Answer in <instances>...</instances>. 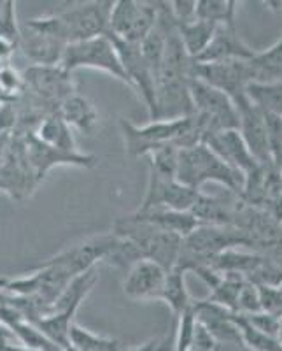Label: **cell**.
<instances>
[{
    "label": "cell",
    "mask_w": 282,
    "mask_h": 351,
    "mask_svg": "<svg viewBox=\"0 0 282 351\" xmlns=\"http://www.w3.org/2000/svg\"><path fill=\"white\" fill-rule=\"evenodd\" d=\"M111 0H92L76 2L67 9L53 12L48 16L28 20L39 30L51 34L64 44L81 43L93 37L105 36L109 32V18L112 11Z\"/></svg>",
    "instance_id": "1"
},
{
    "label": "cell",
    "mask_w": 282,
    "mask_h": 351,
    "mask_svg": "<svg viewBox=\"0 0 282 351\" xmlns=\"http://www.w3.org/2000/svg\"><path fill=\"white\" fill-rule=\"evenodd\" d=\"M175 180L195 190H200L209 181L219 183L240 199L246 178L225 164L207 144L200 143L191 148L179 149Z\"/></svg>",
    "instance_id": "2"
},
{
    "label": "cell",
    "mask_w": 282,
    "mask_h": 351,
    "mask_svg": "<svg viewBox=\"0 0 282 351\" xmlns=\"http://www.w3.org/2000/svg\"><path fill=\"white\" fill-rule=\"evenodd\" d=\"M239 246H255L249 234L242 228L200 225L183 239L175 267L183 272L193 271L209 265L212 258L228 250H237Z\"/></svg>",
    "instance_id": "3"
},
{
    "label": "cell",
    "mask_w": 282,
    "mask_h": 351,
    "mask_svg": "<svg viewBox=\"0 0 282 351\" xmlns=\"http://www.w3.org/2000/svg\"><path fill=\"white\" fill-rule=\"evenodd\" d=\"M112 234L130 241L142 255V258L158 263L165 271H172L177 265L183 237L174 232H165L146 223L136 215L121 216L112 225Z\"/></svg>",
    "instance_id": "4"
},
{
    "label": "cell",
    "mask_w": 282,
    "mask_h": 351,
    "mask_svg": "<svg viewBox=\"0 0 282 351\" xmlns=\"http://www.w3.org/2000/svg\"><path fill=\"white\" fill-rule=\"evenodd\" d=\"M190 95L193 102V120L202 134V143L222 130L239 128V112L230 97L196 77H191L190 81Z\"/></svg>",
    "instance_id": "5"
},
{
    "label": "cell",
    "mask_w": 282,
    "mask_h": 351,
    "mask_svg": "<svg viewBox=\"0 0 282 351\" xmlns=\"http://www.w3.org/2000/svg\"><path fill=\"white\" fill-rule=\"evenodd\" d=\"M191 116L177 120L149 121L147 125L137 127L127 118H120V130L125 139V152L133 158L149 156L162 146L174 144L179 148L183 136L190 130Z\"/></svg>",
    "instance_id": "6"
},
{
    "label": "cell",
    "mask_w": 282,
    "mask_h": 351,
    "mask_svg": "<svg viewBox=\"0 0 282 351\" xmlns=\"http://www.w3.org/2000/svg\"><path fill=\"white\" fill-rule=\"evenodd\" d=\"M60 67L70 74L79 69H95V71L107 72L109 76L120 80L128 86L127 74L123 71L120 56L116 53L114 44L109 39L107 34L68 44L62 56Z\"/></svg>",
    "instance_id": "7"
},
{
    "label": "cell",
    "mask_w": 282,
    "mask_h": 351,
    "mask_svg": "<svg viewBox=\"0 0 282 351\" xmlns=\"http://www.w3.org/2000/svg\"><path fill=\"white\" fill-rule=\"evenodd\" d=\"M158 2L118 0L109 18V36L130 44H140L156 25Z\"/></svg>",
    "instance_id": "8"
},
{
    "label": "cell",
    "mask_w": 282,
    "mask_h": 351,
    "mask_svg": "<svg viewBox=\"0 0 282 351\" xmlns=\"http://www.w3.org/2000/svg\"><path fill=\"white\" fill-rule=\"evenodd\" d=\"M107 37L112 40L116 53L120 56V62L123 65L125 74H127L128 86L142 100L144 106L147 108V112H149V120L153 121L156 116V80L147 62L144 60L140 46L116 39L109 34Z\"/></svg>",
    "instance_id": "9"
},
{
    "label": "cell",
    "mask_w": 282,
    "mask_h": 351,
    "mask_svg": "<svg viewBox=\"0 0 282 351\" xmlns=\"http://www.w3.org/2000/svg\"><path fill=\"white\" fill-rule=\"evenodd\" d=\"M25 90L58 111L67 97L76 93L72 74L60 65H30L23 72Z\"/></svg>",
    "instance_id": "10"
},
{
    "label": "cell",
    "mask_w": 282,
    "mask_h": 351,
    "mask_svg": "<svg viewBox=\"0 0 282 351\" xmlns=\"http://www.w3.org/2000/svg\"><path fill=\"white\" fill-rule=\"evenodd\" d=\"M198 195L200 190L186 186L175 178H165L149 172L146 193L137 209H168V211L190 213Z\"/></svg>",
    "instance_id": "11"
},
{
    "label": "cell",
    "mask_w": 282,
    "mask_h": 351,
    "mask_svg": "<svg viewBox=\"0 0 282 351\" xmlns=\"http://www.w3.org/2000/svg\"><path fill=\"white\" fill-rule=\"evenodd\" d=\"M193 77L216 88L233 100L246 97V86L251 83L249 60L214 62V64L193 65Z\"/></svg>",
    "instance_id": "12"
},
{
    "label": "cell",
    "mask_w": 282,
    "mask_h": 351,
    "mask_svg": "<svg viewBox=\"0 0 282 351\" xmlns=\"http://www.w3.org/2000/svg\"><path fill=\"white\" fill-rule=\"evenodd\" d=\"M25 152H27L28 164L32 167L36 180L42 181L53 167L58 165H72V167L90 169L97 164L95 155H88L81 152H62L53 146L44 144L42 141L37 139L34 134L23 136Z\"/></svg>",
    "instance_id": "13"
},
{
    "label": "cell",
    "mask_w": 282,
    "mask_h": 351,
    "mask_svg": "<svg viewBox=\"0 0 282 351\" xmlns=\"http://www.w3.org/2000/svg\"><path fill=\"white\" fill-rule=\"evenodd\" d=\"M167 271L158 263L147 258L137 260L127 269L123 280V293L127 299L136 302H151L159 300Z\"/></svg>",
    "instance_id": "14"
},
{
    "label": "cell",
    "mask_w": 282,
    "mask_h": 351,
    "mask_svg": "<svg viewBox=\"0 0 282 351\" xmlns=\"http://www.w3.org/2000/svg\"><path fill=\"white\" fill-rule=\"evenodd\" d=\"M235 108L239 112V132L246 141L247 148L253 153L259 165L263 167H274L268 149V136H266L265 114L256 106L247 100V97L237 100Z\"/></svg>",
    "instance_id": "15"
},
{
    "label": "cell",
    "mask_w": 282,
    "mask_h": 351,
    "mask_svg": "<svg viewBox=\"0 0 282 351\" xmlns=\"http://www.w3.org/2000/svg\"><path fill=\"white\" fill-rule=\"evenodd\" d=\"M67 44L51 34L39 30L30 21L21 23L18 49L32 65H60Z\"/></svg>",
    "instance_id": "16"
},
{
    "label": "cell",
    "mask_w": 282,
    "mask_h": 351,
    "mask_svg": "<svg viewBox=\"0 0 282 351\" xmlns=\"http://www.w3.org/2000/svg\"><path fill=\"white\" fill-rule=\"evenodd\" d=\"M203 144H207L225 164H228L231 169L240 172L244 178L253 174L256 169L261 167L256 162L255 156H253V153L249 152V148H247L246 141L240 136L239 128L222 130L219 134H214V136L207 137Z\"/></svg>",
    "instance_id": "17"
},
{
    "label": "cell",
    "mask_w": 282,
    "mask_h": 351,
    "mask_svg": "<svg viewBox=\"0 0 282 351\" xmlns=\"http://www.w3.org/2000/svg\"><path fill=\"white\" fill-rule=\"evenodd\" d=\"M256 55L246 40L240 37L237 25H218L211 43L205 51L196 58V64H214V62L251 60Z\"/></svg>",
    "instance_id": "18"
},
{
    "label": "cell",
    "mask_w": 282,
    "mask_h": 351,
    "mask_svg": "<svg viewBox=\"0 0 282 351\" xmlns=\"http://www.w3.org/2000/svg\"><path fill=\"white\" fill-rule=\"evenodd\" d=\"M193 313L196 322L214 337L216 343L221 341L227 344H237L240 341L239 328L233 319L235 313L228 311L227 307L211 300H198L193 302Z\"/></svg>",
    "instance_id": "19"
},
{
    "label": "cell",
    "mask_w": 282,
    "mask_h": 351,
    "mask_svg": "<svg viewBox=\"0 0 282 351\" xmlns=\"http://www.w3.org/2000/svg\"><path fill=\"white\" fill-rule=\"evenodd\" d=\"M58 114L64 118L65 123L70 128L83 132L86 136H93L99 127V111H97L95 104L88 97L81 95V93H72L70 97L58 106Z\"/></svg>",
    "instance_id": "20"
},
{
    "label": "cell",
    "mask_w": 282,
    "mask_h": 351,
    "mask_svg": "<svg viewBox=\"0 0 282 351\" xmlns=\"http://www.w3.org/2000/svg\"><path fill=\"white\" fill-rule=\"evenodd\" d=\"M99 280L100 276L97 267L76 276V278L67 285V288L62 291V295L56 299V302L53 304L49 313H62V315L76 316L79 306L84 302V299L92 293V290L95 288V285L99 283Z\"/></svg>",
    "instance_id": "21"
},
{
    "label": "cell",
    "mask_w": 282,
    "mask_h": 351,
    "mask_svg": "<svg viewBox=\"0 0 282 351\" xmlns=\"http://www.w3.org/2000/svg\"><path fill=\"white\" fill-rule=\"evenodd\" d=\"M131 215H136L139 219L159 228V230L174 232L183 239L196 227H200V223L191 213L168 211V209H136Z\"/></svg>",
    "instance_id": "22"
},
{
    "label": "cell",
    "mask_w": 282,
    "mask_h": 351,
    "mask_svg": "<svg viewBox=\"0 0 282 351\" xmlns=\"http://www.w3.org/2000/svg\"><path fill=\"white\" fill-rule=\"evenodd\" d=\"M251 83H282V36L249 60Z\"/></svg>",
    "instance_id": "23"
},
{
    "label": "cell",
    "mask_w": 282,
    "mask_h": 351,
    "mask_svg": "<svg viewBox=\"0 0 282 351\" xmlns=\"http://www.w3.org/2000/svg\"><path fill=\"white\" fill-rule=\"evenodd\" d=\"M34 136L42 141L44 144L62 149V152H79L72 128L65 123L64 118L58 112H51V114L46 116L37 127V130L34 132Z\"/></svg>",
    "instance_id": "24"
},
{
    "label": "cell",
    "mask_w": 282,
    "mask_h": 351,
    "mask_svg": "<svg viewBox=\"0 0 282 351\" xmlns=\"http://www.w3.org/2000/svg\"><path fill=\"white\" fill-rule=\"evenodd\" d=\"M184 274L186 272H183L177 267L168 271L167 278H165V283H163L162 293H159V300H163V302L170 307L172 315L175 318H181V315L193 306V300H191L190 293H188Z\"/></svg>",
    "instance_id": "25"
},
{
    "label": "cell",
    "mask_w": 282,
    "mask_h": 351,
    "mask_svg": "<svg viewBox=\"0 0 282 351\" xmlns=\"http://www.w3.org/2000/svg\"><path fill=\"white\" fill-rule=\"evenodd\" d=\"M175 28H177V34H179L186 53L193 60H196L211 43L218 25L203 20H193L190 23L175 25Z\"/></svg>",
    "instance_id": "26"
},
{
    "label": "cell",
    "mask_w": 282,
    "mask_h": 351,
    "mask_svg": "<svg viewBox=\"0 0 282 351\" xmlns=\"http://www.w3.org/2000/svg\"><path fill=\"white\" fill-rule=\"evenodd\" d=\"M246 97L265 114L282 118V83H249Z\"/></svg>",
    "instance_id": "27"
},
{
    "label": "cell",
    "mask_w": 282,
    "mask_h": 351,
    "mask_svg": "<svg viewBox=\"0 0 282 351\" xmlns=\"http://www.w3.org/2000/svg\"><path fill=\"white\" fill-rule=\"evenodd\" d=\"M239 2L233 0H196V20L214 25H237Z\"/></svg>",
    "instance_id": "28"
},
{
    "label": "cell",
    "mask_w": 282,
    "mask_h": 351,
    "mask_svg": "<svg viewBox=\"0 0 282 351\" xmlns=\"http://www.w3.org/2000/svg\"><path fill=\"white\" fill-rule=\"evenodd\" d=\"M68 348L74 351H120V341L93 334L74 322L68 335Z\"/></svg>",
    "instance_id": "29"
},
{
    "label": "cell",
    "mask_w": 282,
    "mask_h": 351,
    "mask_svg": "<svg viewBox=\"0 0 282 351\" xmlns=\"http://www.w3.org/2000/svg\"><path fill=\"white\" fill-rule=\"evenodd\" d=\"M21 25L16 18V2L14 0H5L0 2V39L8 40L12 46L20 43Z\"/></svg>",
    "instance_id": "30"
},
{
    "label": "cell",
    "mask_w": 282,
    "mask_h": 351,
    "mask_svg": "<svg viewBox=\"0 0 282 351\" xmlns=\"http://www.w3.org/2000/svg\"><path fill=\"white\" fill-rule=\"evenodd\" d=\"M163 344L159 339H151L147 341V343L139 344V346H133V348H128V350H120V351H162Z\"/></svg>",
    "instance_id": "31"
},
{
    "label": "cell",
    "mask_w": 282,
    "mask_h": 351,
    "mask_svg": "<svg viewBox=\"0 0 282 351\" xmlns=\"http://www.w3.org/2000/svg\"><path fill=\"white\" fill-rule=\"evenodd\" d=\"M277 341H279V343H281V346H282V316H281V319H279V334H277Z\"/></svg>",
    "instance_id": "32"
},
{
    "label": "cell",
    "mask_w": 282,
    "mask_h": 351,
    "mask_svg": "<svg viewBox=\"0 0 282 351\" xmlns=\"http://www.w3.org/2000/svg\"><path fill=\"white\" fill-rule=\"evenodd\" d=\"M5 285H8V278H0V290L5 288Z\"/></svg>",
    "instance_id": "33"
},
{
    "label": "cell",
    "mask_w": 282,
    "mask_h": 351,
    "mask_svg": "<svg viewBox=\"0 0 282 351\" xmlns=\"http://www.w3.org/2000/svg\"><path fill=\"white\" fill-rule=\"evenodd\" d=\"M65 351H74V350H72V348H67V350H65Z\"/></svg>",
    "instance_id": "34"
}]
</instances>
